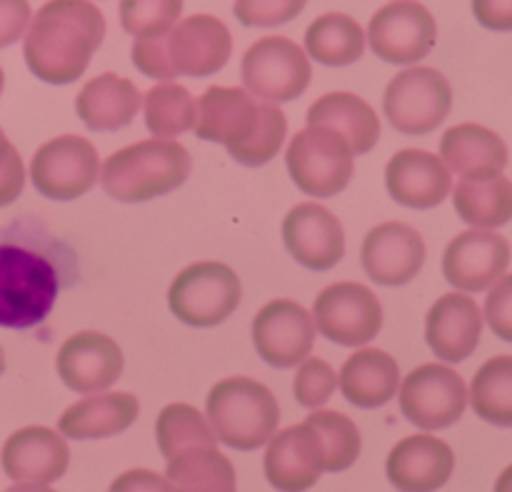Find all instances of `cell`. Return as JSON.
Returning <instances> with one entry per match:
<instances>
[{"instance_id":"1","label":"cell","mask_w":512,"mask_h":492,"mask_svg":"<svg viewBox=\"0 0 512 492\" xmlns=\"http://www.w3.org/2000/svg\"><path fill=\"white\" fill-rule=\"evenodd\" d=\"M105 38V15L93 0H48L30 18L23 58L50 85L75 83Z\"/></svg>"},{"instance_id":"2","label":"cell","mask_w":512,"mask_h":492,"mask_svg":"<svg viewBox=\"0 0 512 492\" xmlns=\"http://www.w3.org/2000/svg\"><path fill=\"white\" fill-rule=\"evenodd\" d=\"M193 130L200 140L225 145L240 165L258 168L283 148L288 120L278 105L255 98L245 88L213 85L198 98Z\"/></svg>"},{"instance_id":"3","label":"cell","mask_w":512,"mask_h":492,"mask_svg":"<svg viewBox=\"0 0 512 492\" xmlns=\"http://www.w3.org/2000/svg\"><path fill=\"white\" fill-rule=\"evenodd\" d=\"M193 158L178 140H140L110 155L100 168V185L120 203H145L173 193L188 180Z\"/></svg>"},{"instance_id":"4","label":"cell","mask_w":512,"mask_h":492,"mask_svg":"<svg viewBox=\"0 0 512 492\" xmlns=\"http://www.w3.org/2000/svg\"><path fill=\"white\" fill-rule=\"evenodd\" d=\"M60 293L58 268L48 255L0 243V328L28 330L43 323Z\"/></svg>"},{"instance_id":"5","label":"cell","mask_w":512,"mask_h":492,"mask_svg":"<svg viewBox=\"0 0 512 492\" xmlns=\"http://www.w3.org/2000/svg\"><path fill=\"white\" fill-rule=\"evenodd\" d=\"M205 418L220 443L250 453L263 448L275 435L280 405L258 380L225 378L208 393Z\"/></svg>"},{"instance_id":"6","label":"cell","mask_w":512,"mask_h":492,"mask_svg":"<svg viewBox=\"0 0 512 492\" xmlns=\"http://www.w3.org/2000/svg\"><path fill=\"white\" fill-rule=\"evenodd\" d=\"M293 183L310 198H333L353 180L355 153L328 125H308L295 133L285 153Z\"/></svg>"},{"instance_id":"7","label":"cell","mask_w":512,"mask_h":492,"mask_svg":"<svg viewBox=\"0 0 512 492\" xmlns=\"http://www.w3.org/2000/svg\"><path fill=\"white\" fill-rule=\"evenodd\" d=\"M240 278L233 268L203 260L180 270L168 290V305L175 318L193 328H215L240 305Z\"/></svg>"},{"instance_id":"8","label":"cell","mask_w":512,"mask_h":492,"mask_svg":"<svg viewBox=\"0 0 512 492\" xmlns=\"http://www.w3.org/2000/svg\"><path fill=\"white\" fill-rule=\"evenodd\" d=\"M453 108V88L440 70L415 65L388 83L383 95L385 118L403 135L433 133Z\"/></svg>"},{"instance_id":"9","label":"cell","mask_w":512,"mask_h":492,"mask_svg":"<svg viewBox=\"0 0 512 492\" xmlns=\"http://www.w3.org/2000/svg\"><path fill=\"white\" fill-rule=\"evenodd\" d=\"M240 78L250 95L268 103H290L308 90L313 68L308 53L283 35L260 38L245 50Z\"/></svg>"},{"instance_id":"10","label":"cell","mask_w":512,"mask_h":492,"mask_svg":"<svg viewBox=\"0 0 512 492\" xmlns=\"http://www.w3.org/2000/svg\"><path fill=\"white\" fill-rule=\"evenodd\" d=\"M100 178L98 150L80 135H60L35 150L30 180L43 198L68 203L88 193Z\"/></svg>"},{"instance_id":"11","label":"cell","mask_w":512,"mask_h":492,"mask_svg":"<svg viewBox=\"0 0 512 492\" xmlns=\"http://www.w3.org/2000/svg\"><path fill=\"white\" fill-rule=\"evenodd\" d=\"M465 408V380L448 365H420L400 383V413L423 430L450 428L463 418Z\"/></svg>"},{"instance_id":"12","label":"cell","mask_w":512,"mask_h":492,"mask_svg":"<svg viewBox=\"0 0 512 492\" xmlns=\"http://www.w3.org/2000/svg\"><path fill=\"white\" fill-rule=\"evenodd\" d=\"M365 40L385 63L410 65L433 50L438 25L433 13L418 0H393L370 18Z\"/></svg>"},{"instance_id":"13","label":"cell","mask_w":512,"mask_h":492,"mask_svg":"<svg viewBox=\"0 0 512 492\" xmlns=\"http://www.w3.org/2000/svg\"><path fill=\"white\" fill-rule=\"evenodd\" d=\"M313 320L323 338L358 348L375 340L383 328V305L368 285L335 283L315 300Z\"/></svg>"},{"instance_id":"14","label":"cell","mask_w":512,"mask_h":492,"mask_svg":"<svg viewBox=\"0 0 512 492\" xmlns=\"http://www.w3.org/2000/svg\"><path fill=\"white\" fill-rule=\"evenodd\" d=\"M0 463L15 490H48L68 470L70 448L60 430L28 425L5 440Z\"/></svg>"},{"instance_id":"15","label":"cell","mask_w":512,"mask_h":492,"mask_svg":"<svg viewBox=\"0 0 512 492\" xmlns=\"http://www.w3.org/2000/svg\"><path fill=\"white\" fill-rule=\"evenodd\" d=\"M165 58L175 78H208L225 68L233 53L228 25L213 15H190L163 35Z\"/></svg>"},{"instance_id":"16","label":"cell","mask_w":512,"mask_h":492,"mask_svg":"<svg viewBox=\"0 0 512 492\" xmlns=\"http://www.w3.org/2000/svg\"><path fill=\"white\" fill-rule=\"evenodd\" d=\"M253 343L260 358L280 370L295 368L315 343V320L300 303L280 298L260 308L253 320Z\"/></svg>"},{"instance_id":"17","label":"cell","mask_w":512,"mask_h":492,"mask_svg":"<svg viewBox=\"0 0 512 492\" xmlns=\"http://www.w3.org/2000/svg\"><path fill=\"white\" fill-rule=\"evenodd\" d=\"M510 265V243L490 230H468L450 240L443 255V275L463 293H480L503 278Z\"/></svg>"},{"instance_id":"18","label":"cell","mask_w":512,"mask_h":492,"mask_svg":"<svg viewBox=\"0 0 512 492\" xmlns=\"http://www.w3.org/2000/svg\"><path fill=\"white\" fill-rule=\"evenodd\" d=\"M283 240L288 253L315 273L335 268L345 255L343 225L318 203H300L285 215Z\"/></svg>"},{"instance_id":"19","label":"cell","mask_w":512,"mask_h":492,"mask_svg":"<svg viewBox=\"0 0 512 492\" xmlns=\"http://www.w3.org/2000/svg\"><path fill=\"white\" fill-rule=\"evenodd\" d=\"M265 445V478L273 488L308 490L325 473L323 440L308 420L273 435Z\"/></svg>"},{"instance_id":"20","label":"cell","mask_w":512,"mask_h":492,"mask_svg":"<svg viewBox=\"0 0 512 492\" xmlns=\"http://www.w3.org/2000/svg\"><path fill=\"white\" fill-rule=\"evenodd\" d=\"M58 375L75 393H100L108 390L123 375V350L113 338L98 330L75 333L58 350Z\"/></svg>"},{"instance_id":"21","label":"cell","mask_w":512,"mask_h":492,"mask_svg":"<svg viewBox=\"0 0 512 492\" xmlns=\"http://www.w3.org/2000/svg\"><path fill=\"white\" fill-rule=\"evenodd\" d=\"M360 260L378 285H405L423 270L425 240L413 225L383 223L365 235Z\"/></svg>"},{"instance_id":"22","label":"cell","mask_w":512,"mask_h":492,"mask_svg":"<svg viewBox=\"0 0 512 492\" xmlns=\"http://www.w3.org/2000/svg\"><path fill=\"white\" fill-rule=\"evenodd\" d=\"M385 185L395 203L428 210L443 203L453 190L450 168L428 150H400L385 168Z\"/></svg>"},{"instance_id":"23","label":"cell","mask_w":512,"mask_h":492,"mask_svg":"<svg viewBox=\"0 0 512 492\" xmlns=\"http://www.w3.org/2000/svg\"><path fill=\"white\" fill-rule=\"evenodd\" d=\"M483 333V313L465 293H448L435 300L425 320V340L435 358L463 363L475 353Z\"/></svg>"},{"instance_id":"24","label":"cell","mask_w":512,"mask_h":492,"mask_svg":"<svg viewBox=\"0 0 512 492\" xmlns=\"http://www.w3.org/2000/svg\"><path fill=\"white\" fill-rule=\"evenodd\" d=\"M385 470L388 480L398 490H438L453 475L455 455L445 440L433 435H410L390 450Z\"/></svg>"},{"instance_id":"25","label":"cell","mask_w":512,"mask_h":492,"mask_svg":"<svg viewBox=\"0 0 512 492\" xmlns=\"http://www.w3.org/2000/svg\"><path fill=\"white\" fill-rule=\"evenodd\" d=\"M143 95L138 85L115 73H103L88 80L75 98V110L85 128L95 133H113L135 120Z\"/></svg>"},{"instance_id":"26","label":"cell","mask_w":512,"mask_h":492,"mask_svg":"<svg viewBox=\"0 0 512 492\" xmlns=\"http://www.w3.org/2000/svg\"><path fill=\"white\" fill-rule=\"evenodd\" d=\"M140 403L130 393H90L70 405L58 420L68 440H105L120 435L138 420Z\"/></svg>"},{"instance_id":"27","label":"cell","mask_w":512,"mask_h":492,"mask_svg":"<svg viewBox=\"0 0 512 492\" xmlns=\"http://www.w3.org/2000/svg\"><path fill=\"white\" fill-rule=\"evenodd\" d=\"M440 158L460 178H493L508 165V145L485 125L463 123L445 130Z\"/></svg>"},{"instance_id":"28","label":"cell","mask_w":512,"mask_h":492,"mask_svg":"<svg viewBox=\"0 0 512 492\" xmlns=\"http://www.w3.org/2000/svg\"><path fill=\"white\" fill-rule=\"evenodd\" d=\"M400 368L393 355L378 348H363L345 360L338 388L355 408L375 410L388 405L400 388Z\"/></svg>"},{"instance_id":"29","label":"cell","mask_w":512,"mask_h":492,"mask_svg":"<svg viewBox=\"0 0 512 492\" xmlns=\"http://www.w3.org/2000/svg\"><path fill=\"white\" fill-rule=\"evenodd\" d=\"M308 125H328L348 140L355 155H365L380 140L378 113L353 93H328L308 110Z\"/></svg>"},{"instance_id":"30","label":"cell","mask_w":512,"mask_h":492,"mask_svg":"<svg viewBox=\"0 0 512 492\" xmlns=\"http://www.w3.org/2000/svg\"><path fill=\"white\" fill-rule=\"evenodd\" d=\"M165 480L180 492H233L238 488L235 468L218 450V443H198L168 458Z\"/></svg>"},{"instance_id":"31","label":"cell","mask_w":512,"mask_h":492,"mask_svg":"<svg viewBox=\"0 0 512 492\" xmlns=\"http://www.w3.org/2000/svg\"><path fill=\"white\" fill-rule=\"evenodd\" d=\"M453 205L460 218L473 228H500L512 220V180L505 175L463 178L455 185Z\"/></svg>"},{"instance_id":"32","label":"cell","mask_w":512,"mask_h":492,"mask_svg":"<svg viewBox=\"0 0 512 492\" xmlns=\"http://www.w3.org/2000/svg\"><path fill=\"white\" fill-rule=\"evenodd\" d=\"M365 30L345 13H325L305 30V50L310 58L328 68L353 65L365 53Z\"/></svg>"},{"instance_id":"33","label":"cell","mask_w":512,"mask_h":492,"mask_svg":"<svg viewBox=\"0 0 512 492\" xmlns=\"http://www.w3.org/2000/svg\"><path fill=\"white\" fill-rule=\"evenodd\" d=\"M143 110L150 133L155 138L173 140L193 130L195 118H198V100L190 95L185 85L165 80L148 90L143 98Z\"/></svg>"},{"instance_id":"34","label":"cell","mask_w":512,"mask_h":492,"mask_svg":"<svg viewBox=\"0 0 512 492\" xmlns=\"http://www.w3.org/2000/svg\"><path fill=\"white\" fill-rule=\"evenodd\" d=\"M468 403L485 423L512 428V355H498L475 373Z\"/></svg>"},{"instance_id":"35","label":"cell","mask_w":512,"mask_h":492,"mask_svg":"<svg viewBox=\"0 0 512 492\" xmlns=\"http://www.w3.org/2000/svg\"><path fill=\"white\" fill-rule=\"evenodd\" d=\"M305 420L318 430L320 440H323L325 473H343L350 465H355V460L360 458L363 440H360L358 425L348 415L335 413V410H315Z\"/></svg>"},{"instance_id":"36","label":"cell","mask_w":512,"mask_h":492,"mask_svg":"<svg viewBox=\"0 0 512 492\" xmlns=\"http://www.w3.org/2000/svg\"><path fill=\"white\" fill-rule=\"evenodd\" d=\"M155 440H158V448L165 460L188 445L218 443L208 418H203L193 405L185 403H173L160 410L158 420H155Z\"/></svg>"},{"instance_id":"37","label":"cell","mask_w":512,"mask_h":492,"mask_svg":"<svg viewBox=\"0 0 512 492\" xmlns=\"http://www.w3.org/2000/svg\"><path fill=\"white\" fill-rule=\"evenodd\" d=\"M183 13V0H120V25L133 38L165 35Z\"/></svg>"},{"instance_id":"38","label":"cell","mask_w":512,"mask_h":492,"mask_svg":"<svg viewBox=\"0 0 512 492\" xmlns=\"http://www.w3.org/2000/svg\"><path fill=\"white\" fill-rule=\"evenodd\" d=\"M335 388H338V375H335L333 365L325 363L320 358H305L298 365L295 373L293 393L303 408H323L330 398H333Z\"/></svg>"},{"instance_id":"39","label":"cell","mask_w":512,"mask_h":492,"mask_svg":"<svg viewBox=\"0 0 512 492\" xmlns=\"http://www.w3.org/2000/svg\"><path fill=\"white\" fill-rule=\"evenodd\" d=\"M308 0H235L233 13L248 28H275L298 18Z\"/></svg>"},{"instance_id":"40","label":"cell","mask_w":512,"mask_h":492,"mask_svg":"<svg viewBox=\"0 0 512 492\" xmlns=\"http://www.w3.org/2000/svg\"><path fill=\"white\" fill-rule=\"evenodd\" d=\"M485 320L505 343H512V275L498 278L485 300Z\"/></svg>"},{"instance_id":"41","label":"cell","mask_w":512,"mask_h":492,"mask_svg":"<svg viewBox=\"0 0 512 492\" xmlns=\"http://www.w3.org/2000/svg\"><path fill=\"white\" fill-rule=\"evenodd\" d=\"M25 188V165L13 148L8 135L0 128V208L20 198Z\"/></svg>"},{"instance_id":"42","label":"cell","mask_w":512,"mask_h":492,"mask_svg":"<svg viewBox=\"0 0 512 492\" xmlns=\"http://www.w3.org/2000/svg\"><path fill=\"white\" fill-rule=\"evenodd\" d=\"M28 0H0V48H8L25 35L30 25Z\"/></svg>"},{"instance_id":"43","label":"cell","mask_w":512,"mask_h":492,"mask_svg":"<svg viewBox=\"0 0 512 492\" xmlns=\"http://www.w3.org/2000/svg\"><path fill=\"white\" fill-rule=\"evenodd\" d=\"M473 13L490 30H512V0H473Z\"/></svg>"},{"instance_id":"44","label":"cell","mask_w":512,"mask_h":492,"mask_svg":"<svg viewBox=\"0 0 512 492\" xmlns=\"http://www.w3.org/2000/svg\"><path fill=\"white\" fill-rule=\"evenodd\" d=\"M113 490H170L168 480L160 478V475L148 473V470H130V473L120 475L113 485Z\"/></svg>"},{"instance_id":"45","label":"cell","mask_w":512,"mask_h":492,"mask_svg":"<svg viewBox=\"0 0 512 492\" xmlns=\"http://www.w3.org/2000/svg\"><path fill=\"white\" fill-rule=\"evenodd\" d=\"M495 490H498V492H512V465L508 470H505L503 475H500L498 483H495Z\"/></svg>"},{"instance_id":"46","label":"cell","mask_w":512,"mask_h":492,"mask_svg":"<svg viewBox=\"0 0 512 492\" xmlns=\"http://www.w3.org/2000/svg\"><path fill=\"white\" fill-rule=\"evenodd\" d=\"M5 373V350H3V345H0V375Z\"/></svg>"},{"instance_id":"47","label":"cell","mask_w":512,"mask_h":492,"mask_svg":"<svg viewBox=\"0 0 512 492\" xmlns=\"http://www.w3.org/2000/svg\"><path fill=\"white\" fill-rule=\"evenodd\" d=\"M3 85H5V75H3V68H0V93H3Z\"/></svg>"}]
</instances>
